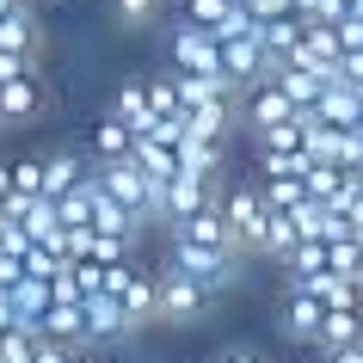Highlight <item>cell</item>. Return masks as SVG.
Segmentation results:
<instances>
[{
  "instance_id": "obj_38",
  "label": "cell",
  "mask_w": 363,
  "mask_h": 363,
  "mask_svg": "<svg viewBox=\"0 0 363 363\" xmlns=\"http://www.w3.org/2000/svg\"><path fill=\"white\" fill-rule=\"evenodd\" d=\"M13 197V160H0V203Z\"/></svg>"
},
{
  "instance_id": "obj_43",
  "label": "cell",
  "mask_w": 363,
  "mask_h": 363,
  "mask_svg": "<svg viewBox=\"0 0 363 363\" xmlns=\"http://www.w3.org/2000/svg\"><path fill=\"white\" fill-rule=\"evenodd\" d=\"M0 363H6V357H0Z\"/></svg>"
},
{
  "instance_id": "obj_2",
  "label": "cell",
  "mask_w": 363,
  "mask_h": 363,
  "mask_svg": "<svg viewBox=\"0 0 363 363\" xmlns=\"http://www.w3.org/2000/svg\"><path fill=\"white\" fill-rule=\"evenodd\" d=\"M240 259L247 252L234 247H203V240H167V265H179L191 284H203L210 296H222V289L240 277Z\"/></svg>"
},
{
  "instance_id": "obj_29",
  "label": "cell",
  "mask_w": 363,
  "mask_h": 363,
  "mask_svg": "<svg viewBox=\"0 0 363 363\" xmlns=\"http://www.w3.org/2000/svg\"><path fill=\"white\" fill-rule=\"evenodd\" d=\"M31 351H38V333L31 326H6L0 333V357L6 363H31Z\"/></svg>"
},
{
  "instance_id": "obj_15",
  "label": "cell",
  "mask_w": 363,
  "mask_h": 363,
  "mask_svg": "<svg viewBox=\"0 0 363 363\" xmlns=\"http://www.w3.org/2000/svg\"><path fill=\"white\" fill-rule=\"evenodd\" d=\"M0 50H19V56H38L43 50V25L31 13V0H19L6 19H0Z\"/></svg>"
},
{
  "instance_id": "obj_22",
  "label": "cell",
  "mask_w": 363,
  "mask_h": 363,
  "mask_svg": "<svg viewBox=\"0 0 363 363\" xmlns=\"http://www.w3.org/2000/svg\"><path fill=\"white\" fill-rule=\"evenodd\" d=\"M111 111L130 123L135 135H148L154 130V105H148V80H123L117 86V99H111Z\"/></svg>"
},
{
  "instance_id": "obj_27",
  "label": "cell",
  "mask_w": 363,
  "mask_h": 363,
  "mask_svg": "<svg viewBox=\"0 0 363 363\" xmlns=\"http://www.w3.org/2000/svg\"><path fill=\"white\" fill-rule=\"evenodd\" d=\"M289 277H314V271H326V240H296V252L284 259Z\"/></svg>"
},
{
  "instance_id": "obj_24",
  "label": "cell",
  "mask_w": 363,
  "mask_h": 363,
  "mask_svg": "<svg viewBox=\"0 0 363 363\" xmlns=\"http://www.w3.org/2000/svg\"><path fill=\"white\" fill-rule=\"evenodd\" d=\"M93 228H99V234H130V240H135V234H142V222H135V216L123 210L105 185H99V197H93Z\"/></svg>"
},
{
  "instance_id": "obj_21",
  "label": "cell",
  "mask_w": 363,
  "mask_h": 363,
  "mask_svg": "<svg viewBox=\"0 0 363 363\" xmlns=\"http://www.w3.org/2000/svg\"><path fill=\"white\" fill-rule=\"evenodd\" d=\"M93 172V160H80V154H43V197H62V191H74L80 179Z\"/></svg>"
},
{
  "instance_id": "obj_7",
  "label": "cell",
  "mask_w": 363,
  "mask_h": 363,
  "mask_svg": "<svg viewBox=\"0 0 363 363\" xmlns=\"http://www.w3.org/2000/svg\"><path fill=\"white\" fill-rule=\"evenodd\" d=\"M222 197V179H203V172H172L167 185H160V222H179V216L203 210V203H216Z\"/></svg>"
},
{
  "instance_id": "obj_39",
  "label": "cell",
  "mask_w": 363,
  "mask_h": 363,
  "mask_svg": "<svg viewBox=\"0 0 363 363\" xmlns=\"http://www.w3.org/2000/svg\"><path fill=\"white\" fill-rule=\"evenodd\" d=\"M6 326H19V320H13V296L0 289V333H6Z\"/></svg>"
},
{
  "instance_id": "obj_11",
  "label": "cell",
  "mask_w": 363,
  "mask_h": 363,
  "mask_svg": "<svg viewBox=\"0 0 363 363\" xmlns=\"http://www.w3.org/2000/svg\"><path fill=\"white\" fill-rule=\"evenodd\" d=\"M320 314H326V302L314 296V289H302V284H289L284 289V333L296 345H314V333H320Z\"/></svg>"
},
{
  "instance_id": "obj_19",
  "label": "cell",
  "mask_w": 363,
  "mask_h": 363,
  "mask_svg": "<svg viewBox=\"0 0 363 363\" xmlns=\"http://www.w3.org/2000/svg\"><path fill=\"white\" fill-rule=\"evenodd\" d=\"M302 13H277V19H259V43H265V56L271 62H284L289 50H296V43H302ZM271 74H277V68H271Z\"/></svg>"
},
{
  "instance_id": "obj_14",
  "label": "cell",
  "mask_w": 363,
  "mask_h": 363,
  "mask_svg": "<svg viewBox=\"0 0 363 363\" xmlns=\"http://www.w3.org/2000/svg\"><path fill=\"white\" fill-rule=\"evenodd\" d=\"M314 117H326V123L351 130V123L363 117V86H351V80H326L320 99H314Z\"/></svg>"
},
{
  "instance_id": "obj_6",
  "label": "cell",
  "mask_w": 363,
  "mask_h": 363,
  "mask_svg": "<svg viewBox=\"0 0 363 363\" xmlns=\"http://www.w3.org/2000/svg\"><path fill=\"white\" fill-rule=\"evenodd\" d=\"M117 302H123V314H130L135 326H154L160 320V265H142L130 252V265H123V284L111 289Z\"/></svg>"
},
{
  "instance_id": "obj_28",
  "label": "cell",
  "mask_w": 363,
  "mask_h": 363,
  "mask_svg": "<svg viewBox=\"0 0 363 363\" xmlns=\"http://www.w3.org/2000/svg\"><path fill=\"white\" fill-rule=\"evenodd\" d=\"M179 6H185V19H191V25H203V31H216V25L228 19V13L240 6V0H179Z\"/></svg>"
},
{
  "instance_id": "obj_5",
  "label": "cell",
  "mask_w": 363,
  "mask_h": 363,
  "mask_svg": "<svg viewBox=\"0 0 363 363\" xmlns=\"http://www.w3.org/2000/svg\"><path fill=\"white\" fill-rule=\"evenodd\" d=\"M210 302L216 296L203 284H191L179 265H160V326H197Z\"/></svg>"
},
{
  "instance_id": "obj_35",
  "label": "cell",
  "mask_w": 363,
  "mask_h": 363,
  "mask_svg": "<svg viewBox=\"0 0 363 363\" xmlns=\"http://www.w3.org/2000/svg\"><path fill=\"white\" fill-rule=\"evenodd\" d=\"M31 363H68V345H56V339H43V333H38V351H31Z\"/></svg>"
},
{
  "instance_id": "obj_18",
  "label": "cell",
  "mask_w": 363,
  "mask_h": 363,
  "mask_svg": "<svg viewBox=\"0 0 363 363\" xmlns=\"http://www.w3.org/2000/svg\"><path fill=\"white\" fill-rule=\"evenodd\" d=\"M271 80H277V86L296 99V111H314V99H320V86H326L333 74H320V68H302V62H277V74H271Z\"/></svg>"
},
{
  "instance_id": "obj_12",
  "label": "cell",
  "mask_w": 363,
  "mask_h": 363,
  "mask_svg": "<svg viewBox=\"0 0 363 363\" xmlns=\"http://www.w3.org/2000/svg\"><path fill=\"white\" fill-rule=\"evenodd\" d=\"M130 333H135V320L123 314V302H117L111 289H105V296H86V339H93V345L130 339Z\"/></svg>"
},
{
  "instance_id": "obj_13",
  "label": "cell",
  "mask_w": 363,
  "mask_h": 363,
  "mask_svg": "<svg viewBox=\"0 0 363 363\" xmlns=\"http://www.w3.org/2000/svg\"><path fill=\"white\" fill-rule=\"evenodd\" d=\"M43 111V80L38 68L19 80H0V123H31V117Z\"/></svg>"
},
{
  "instance_id": "obj_41",
  "label": "cell",
  "mask_w": 363,
  "mask_h": 363,
  "mask_svg": "<svg viewBox=\"0 0 363 363\" xmlns=\"http://www.w3.org/2000/svg\"><path fill=\"white\" fill-rule=\"evenodd\" d=\"M13 6H19V0H0V19H6V13H13Z\"/></svg>"
},
{
  "instance_id": "obj_17",
  "label": "cell",
  "mask_w": 363,
  "mask_h": 363,
  "mask_svg": "<svg viewBox=\"0 0 363 363\" xmlns=\"http://www.w3.org/2000/svg\"><path fill=\"white\" fill-rule=\"evenodd\" d=\"M130 160H135V167H142V172H148L154 185H167L172 172H179V142H160V135H135Z\"/></svg>"
},
{
  "instance_id": "obj_4",
  "label": "cell",
  "mask_w": 363,
  "mask_h": 363,
  "mask_svg": "<svg viewBox=\"0 0 363 363\" xmlns=\"http://www.w3.org/2000/svg\"><path fill=\"white\" fill-rule=\"evenodd\" d=\"M172 68L179 74H210V80H228L222 74V43H216V31H203V25L179 19V31H172ZM234 86V80H228ZM240 93V86H234Z\"/></svg>"
},
{
  "instance_id": "obj_16",
  "label": "cell",
  "mask_w": 363,
  "mask_h": 363,
  "mask_svg": "<svg viewBox=\"0 0 363 363\" xmlns=\"http://www.w3.org/2000/svg\"><path fill=\"white\" fill-rule=\"evenodd\" d=\"M179 167H185V172H203V179H222V135L185 130V135H179Z\"/></svg>"
},
{
  "instance_id": "obj_9",
  "label": "cell",
  "mask_w": 363,
  "mask_h": 363,
  "mask_svg": "<svg viewBox=\"0 0 363 363\" xmlns=\"http://www.w3.org/2000/svg\"><path fill=\"white\" fill-rule=\"evenodd\" d=\"M167 240H203V247H234V228H228V216H222V197L216 203H203V210L191 216H179V222H167ZM240 252V247H234Z\"/></svg>"
},
{
  "instance_id": "obj_32",
  "label": "cell",
  "mask_w": 363,
  "mask_h": 363,
  "mask_svg": "<svg viewBox=\"0 0 363 363\" xmlns=\"http://www.w3.org/2000/svg\"><path fill=\"white\" fill-rule=\"evenodd\" d=\"M38 68V56H19V50H0V80H19Z\"/></svg>"
},
{
  "instance_id": "obj_23",
  "label": "cell",
  "mask_w": 363,
  "mask_h": 363,
  "mask_svg": "<svg viewBox=\"0 0 363 363\" xmlns=\"http://www.w3.org/2000/svg\"><path fill=\"white\" fill-rule=\"evenodd\" d=\"M135 148V130L123 123V117H99V130H93V160H123V154Z\"/></svg>"
},
{
  "instance_id": "obj_20",
  "label": "cell",
  "mask_w": 363,
  "mask_h": 363,
  "mask_svg": "<svg viewBox=\"0 0 363 363\" xmlns=\"http://www.w3.org/2000/svg\"><path fill=\"white\" fill-rule=\"evenodd\" d=\"M363 339V308H326L320 333H314V351H333V345H357Z\"/></svg>"
},
{
  "instance_id": "obj_34",
  "label": "cell",
  "mask_w": 363,
  "mask_h": 363,
  "mask_svg": "<svg viewBox=\"0 0 363 363\" xmlns=\"http://www.w3.org/2000/svg\"><path fill=\"white\" fill-rule=\"evenodd\" d=\"M333 80H351V86H363V50H345L339 56V74Z\"/></svg>"
},
{
  "instance_id": "obj_10",
  "label": "cell",
  "mask_w": 363,
  "mask_h": 363,
  "mask_svg": "<svg viewBox=\"0 0 363 363\" xmlns=\"http://www.w3.org/2000/svg\"><path fill=\"white\" fill-rule=\"evenodd\" d=\"M38 333L56 339V345H68V351H93V339H86V302H50L43 320H38Z\"/></svg>"
},
{
  "instance_id": "obj_8",
  "label": "cell",
  "mask_w": 363,
  "mask_h": 363,
  "mask_svg": "<svg viewBox=\"0 0 363 363\" xmlns=\"http://www.w3.org/2000/svg\"><path fill=\"white\" fill-rule=\"evenodd\" d=\"M271 68H277V62L265 56V43H259V31H240V38H222V74H228L234 86H240V93H247L252 80H265Z\"/></svg>"
},
{
  "instance_id": "obj_1",
  "label": "cell",
  "mask_w": 363,
  "mask_h": 363,
  "mask_svg": "<svg viewBox=\"0 0 363 363\" xmlns=\"http://www.w3.org/2000/svg\"><path fill=\"white\" fill-rule=\"evenodd\" d=\"M93 179L135 216V222H142V228H148V222H160V185L135 167L130 154H123V160H93Z\"/></svg>"
},
{
  "instance_id": "obj_26",
  "label": "cell",
  "mask_w": 363,
  "mask_h": 363,
  "mask_svg": "<svg viewBox=\"0 0 363 363\" xmlns=\"http://www.w3.org/2000/svg\"><path fill=\"white\" fill-rule=\"evenodd\" d=\"M326 271H345V277H357V271H363V240H357V234L326 240Z\"/></svg>"
},
{
  "instance_id": "obj_3",
  "label": "cell",
  "mask_w": 363,
  "mask_h": 363,
  "mask_svg": "<svg viewBox=\"0 0 363 363\" xmlns=\"http://www.w3.org/2000/svg\"><path fill=\"white\" fill-rule=\"evenodd\" d=\"M222 216H228V228H234V247L247 252V259H259V252H265V234H271V203H265V191H259V179L228 185V191H222Z\"/></svg>"
},
{
  "instance_id": "obj_30",
  "label": "cell",
  "mask_w": 363,
  "mask_h": 363,
  "mask_svg": "<svg viewBox=\"0 0 363 363\" xmlns=\"http://www.w3.org/2000/svg\"><path fill=\"white\" fill-rule=\"evenodd\" d=\"M13 191L19 197H43V154L38 160H13Z\"/></svg>"
},
{
  "instance_id": "obj_25",
  "label": "cell",
  "mask_w": 363,
  "mask_h": 363,
  "mask_svg": "<svg viewBox=\"0 0 363 363\" xmlns=\"http://www.w3.org/2000/svg\"><path fill=\"white\" fill-rule=\"evenodd\" d=\"M259 191H265L271 210H296V203H308V172H277V179H259Z\"/></svg>"
},
{
  "instance_id": "obj_31",
  "label": "cell",
  "mask_w": 363,
  "mask_h": 363,
  "mask_svg": "<svg viewBox=\"0 0 363 363\" xmlns=\"http://www.w3.org/2000/svg\"><path fill=\"white\" fill-rule=\"evenodd\" d=\"M111 6H117V19H123V25H148L154 13H160V0H111Z\"/></svg>"
},
{
  "instance_id": "obj_36",
  "label": "cell",
  "mask_w": 363,
  "mask_h": 363,
  "mask_svg": "<svg viewBox=\"0 0 363 363\" xmlns=\"http://www.w3.org/2000/svg\"><path fill=\"white\" fill-rule=\"evenodd\" d=\"M320 363H363V339H357V345H333V351H320Z\"/></svg>"
},
{
  "instance_id": "obj_40",
  "label": "cell",
  "mask_w": 363,
  "mask_h": 363,
  "mask_svg": "<svg viewBox=\"0 0 363 363\" xmlns=\"http://www.w3.org/2000/svg\"><path fill=\"white\" fill-rule=\"evenodd\" d=\"M68 363H93V357H86V351H68Z\"/></svg>"
},
{
  "instance_id": "obj_42",
  "label": "cell",
  "mask_w": 363,
  "mask_h": 363,
  "mask_svg": "<svg viewBox=\"0 0 363 363\" xmlns=\"http://www.w3.org/2000/svg\"><path fill=\"white\" fill-rule=\"evenodd\" d=\"M357 289H363V271H357Z\"/></svg>"
},
{
  "instance_id": "obj_37",
  "label": "cell",
  "mask_w": 363,
  "mask_h": 363,
  "mask_svg": "<svg viewBox=\"0 0 363 363\" xmlns=\"http://www.w3.org/2000/svg\"><path fill=\"white\" fill-rule=\"evenodd\" d=\"M216 363H265V357H259V351H247V345H234V351H222Z\"/></svg>"
},
{
  "instance_id": "obj_33",
  "label": "cell",
  "mask_w": 363,
  "mask_h": 363,
  "mask_svg": "<svg viewBox=\"0 0 363 363\" xmlns=\"http://www.w3.org/2000/svg\"><path fill=\"white\" fill-rule=\"evenodd\" d=\"M252 19H277V13H296V0H240Z\"/></svg>"
}]
</instances>
